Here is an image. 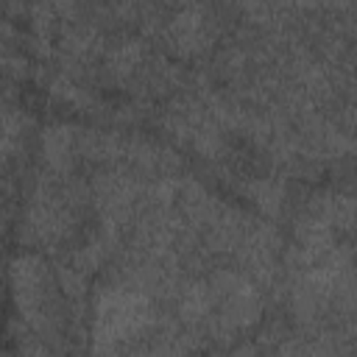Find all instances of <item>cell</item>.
Wrapping results in <instances>:
<instances>
[{
    "label": "cell",
    "instance_id": "6da1fadb",
    "mask_svg": "<svg viewBox=\"0 0 357 357\" xmlns=\"http://www.w3.org/2000/svg\"><path fill=\"white\" fill-rule=\"evenodd\" d=\"M11 284L17 296V307L22 318L45 335L59 321V304H56V279L50 276L47 265L39 257H20L11 268Z\"/></svg>",
    "mask_w": 357,
    "mask_h": 357
},
{
    "label": "cell",
    "instance_id": "7a4b0ae2",
    "mask_svg": "<svg viewBox=\"0 0 357 357\" xmlns=\"http://www.w3.org/2000/svg\"><path fill=\"white\" fill-rule=\"evenodd\" d=\"M167 36L176 45V50L181 53H198L204 47H209V42L215 39V25L209 20L206 8H181L173 22L167 25Z\"/></svg>",
    "mask_w": 357,
    "mask_h": 357
}]
</instances>
